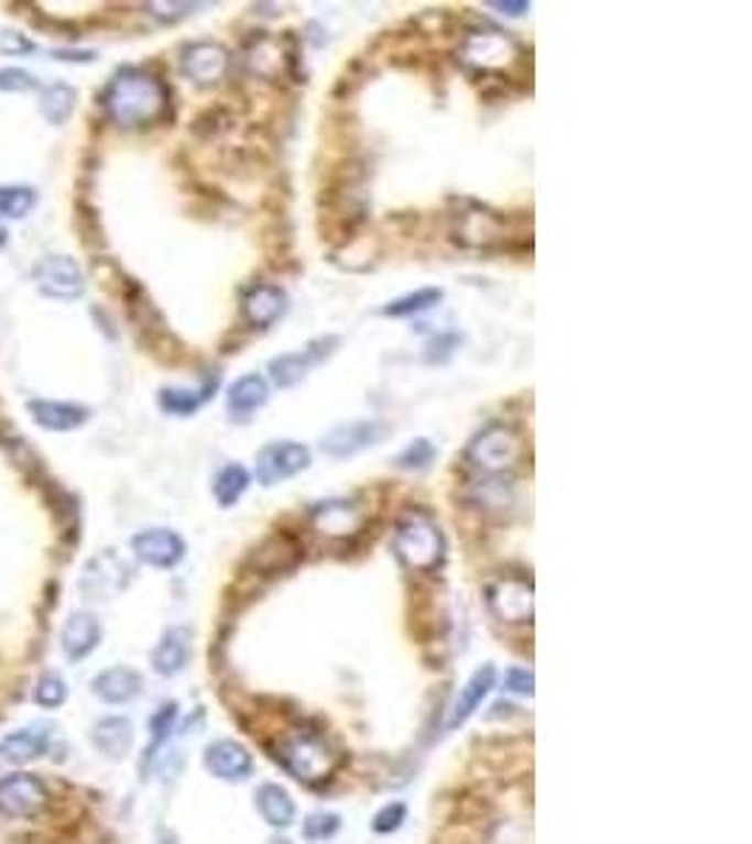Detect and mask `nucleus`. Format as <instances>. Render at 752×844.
<instances>
[{
    "mask_svg": "<svg viewBox=\"0 0 752 844\" xmlns=\"http://www.w3.org/2000/svg\"><path fill=\"white\" fill-rule=\"evenodd\" d=\"M287 310V296L276 285H254L242 296V316L257 330H265L280 321Z\"/></svg>",
    "mask_w": 752,
    "mask_h": 844,
    "instance_id": "nucleus-17",
    "label": "nucleus"
},
{
    "mask_svg": "<svg viewBox=\"0 0 752 844\" xmlns=\"http://www.w3.org/2000/svg\"><path fill=\"white\" fill-rule=\"evenodd\" d=\"M437 451H434V445L428 439H415V442L408 445L406 451L397 457V468L403 470H426L428 464L434 462Z\"/></svg>",
    "mask_w": 752,
    "mask_h": 844,
    "instance_id": "nucleus-33",
    "label": "nucleus"
},
{
    "mask_svg": "<svg viewBox=\"0 0 752 844\" xmlns=\"http://www.w3.org/2000/svg\"><path fill=\"white\" fill-rule=\"evenodd\" d=\"M34 423L45 431H74L90 417L88 408L74 406V403H54V401H34L29 403Z\"/></svg>",
    "mask_w": 752,
    "mask_h": 844,
    "instance_id": "nucleus-23",
    "label": "nucleus"
},
{
    "mask_svg": "<svg viewBox=\"0 0 752 844\" xmlns=\"http://www.w3.org/2000/svg\"><path fill=\"white\" fill-rule=\"evenodd\" d=\"M74 102H77L74 88H68V85H52V88L43 94L45 119L52 121V124H63L70 116V110H74Z\"/></svg>",
    "mask_w": 752,
    "mask_h": 844,
    "instance_id": "nucleus-31",
    "label": "nucleus"
},
{
    "mask_svg": "<svg viewBox=\"0 0 752 844\" xmlns=\"http://www.w3.org/2000/svg\"><path fill=\"white\" fill-rule=\"evenodd\" d=\"M173 721H175V704L161 706L159 715L153 717V749H155V743H161L166 735H170V726H173Z\"/></svg>",
    "mask_w": 752,
    "mask_h": 844,
    "instance_id": "nucleus-40",
    "label": "nucleus"
},
{
    "mask_svg": "<svg viewBox=\"0 0 752 844\" xmlns=\"http://www.w3.org/2000/svg\"><path fill=\"white\" fill-rule=\"evenodd\" d=\"M48 749V732L43 726H26L0 741V763L3 766H26Z\"/></svg>",
    "mask_w": 752,
    "mask_h": 844,
    "instance_id": "nucleus-21",
    "label": "nucleus"
},
{
    "mask_svg": "<svg viewBox=\"0 0 752 844\" xmlns=\"http://www.w3.org/2000/svg\"><path fill=\"white\" fill-rule=\"evenodd\" d=\"M34 79L32 74H26V70H18V68H7V70H0V90H32L34 88Z\"/></svg>",
    "mask_w": 752,
    "mask_h": 844,
    "instance_id": "nucleus-38",
    "label": "nucleus"
},
{
    "mask_svg": "<svg viewBox=\"0 0 752 844\" xmlns=\"http://www.w3.org/2000/svg\"><path fill=\"white\" fill-rule=\"evenodd\" d=\"M251 476L242 464H226L215 479V498L220 507H235L240 502V495L249 490Z\"/></svg>",
    "mask_w": 752,
    "mask_h": 844,
    "instance_id": "nucleus-27",
    "label": "nucleus"
},
{
    "mask_svg": "<svg viewBox=\"0 0 752 844\" xmlns=\"http://www.w3.org/2000/svg\"><path fill=\"white\" fill-rule=\"evenodd\" d=\"M34 285L43 296L57 302L79 299L85 291V279L79 265L70 256H45L34 265Z\"/></svg>",
    "mask_w": 752,
    "mask_h": 844,
    "instance_id": "nucleus-7",
    "label": "nucleus"
},
{
    "mask_svg": "<svg viewBox=\"0 0 752 844\" xmlns=\"http://www.w3.org/2000/svg\"><path fill=\"white\" fill-rule=\"evenodd\" d=\"M148 9L159 20H178L189 14L192 9H200V3H148Z\"/></svg>",
    "mask_w": 752,
    "mask_h": 844,
    "instance_id": "nucleus-39",
    "label": "nucleus"
},
{
    "mask_svg": "<svg viewBox=\"0 0 752 844\" xmlns=\"http://www.w3.org/2000/svg\"><path fill=\"white\" fill-rule=\"evenodd\" d=\"M90 687H94V692L105 704H128V701H133L141 692L144 679H141V673H135L133 667L119 665L102 670Z\"/></svg>",
    "mask_w": 752,
    "mask_h": 844,
    "instance_id": "nucleus-20",
    "label": "nucleus"
},
{
    "mask_svg": "<svg viewBox=\"0 0 752 844\" xmlns=\"http://www.w3.org/2000/svg\"><path fill=\"white\" fill-rule=\"evenodd\" d=\"M257 808H260L262 819L269 822L271 827H291L296 819V805L291 800V793L285 791L282 786H262L257 791Z\"/></svg>",
    "mask_w": 752,
    "mask_h": 844,
    "instance_id": "nucleus-26",
    "label": "nucleus"
},
{
    "mask_svg": "<svg viewBox=\"0 0 752 844\" xmlns=\"http://www.w3.org/2000/svg\"><path fill=\"white\" fill-rule=\"evenodd\" d=\"M440 299H443L440 287H423V291L408 293V296H401V299L390 302V305L383 307V316H392V318L415 316V313L432 310L434 305H440Z\"/></svg>",
    "mask_w": 752,
    "mask_h": 844,
    "instance_id": "nucleus-29",
    "label": "nucleus"
},
{
    "mask_svg": "<svg viewBox=\"0 0 752 844\" xmlns=\"http://www.w3.org/2000/svg\"><path fill=\"white\" fill-rule=\"evenodd\" d=\"M99 639H102V625H99V620H96L94 614H88V611L70 614L68 623L63 625V634H59L63 654L68 656L70 661H79L94 654Z\"/></svg>",
    "mask_w": 752,
    "mask_h": 844,
    "instance_id": "nucleus-18",
    "label": "nucleus"
},
{
    "mask_svg": "<svg viewBox=\"0 0 752 844\" xmlns=\"http://www.w3.org/2000/svg\"><path fill=\"white\" fill-rule=\"evenodd\" d=\"M45 786L32 775H12L0 780V813L12 819L34 816L45 805Z\"/></svg>",
    "mask_w": 752,
    "mask_h": 844,
    "instance_id": "nucleus-11",
    "label": "nucleus"
},
{
    "mask_svg": "<svg viewBox=\"0 0 752 844\" xmlns=\"http://www.w3.org/2000/svg\"><path fill=\"white\" fill-rule=\"evenodd\" d=\"M386 426L378 423V419H361V423H347V426H338L321 439V451L333 459H347L361 453L363 448L381 442Z\"/></svg>",
    "mask_w": 752,
    "mask_h": 844,
    "instance_id": "nucleus-12",
    "label": "nucleus"
},
{
    "mask_svg": "<svg viewBox=\"0 0 752 844\" xmlns=\"http://www.w3.org/2000/svg\"><path fill=\"white\" fill-rule=\"evenodd\" d=\"M338 822H341V819H338L336 813H313V816L305 822V836L307 838L333 836V833L338 831Z\"/></svg>",
    "mask_w": 752,
    "mask_h": 844,
    "instance_id": "nucleus-35",
    "label": "nucleus"
},
{
    "mask_svg": "<svg viewBox=\"0 0 752 844\" xmlns=\"http://www.w3.org/2000/svg\"><path fill=\"white\" fill-rule=\"evenodd\" d=\"M269 403V383L262 375H242L235 386L229 388V408L231 419H249L257 408H262Z\"/></svg>",
    "mask_w": 752,
    "mask_h": 844,
    "instance_id": "nucleus-25",
    "label": "nucleus"
},
{
    "mask_svg": "<svg viewBox=\"0 0 752 844\" xmlns=\"http://www.w3.org/2000/svg\"><path fill=\"white\" fill-rule=\"evenodd\" d=\"M130 583V566L119 558L116 552L96 555L88 566H85L79 589L94 600H110L113 594L128 589Z\"/></svg>",
    "mask_w": 752,
    "mask_h": 844,
    "instance_id": "nucleus-8",
    "label": "nucleus"
},
{
    "mask_svg": "<svg viewBox=\"0 0 752 844\" xmlns=\"http://www.w3.org/2000/svg\"><path fill=\"white\" fill-rule=\"evenodd\" d=\"M181 70L195 85H215L229 70V52L217 43H192L184 48Z\"/></svg>",
    "mask_w": 752,
    "mask_h": 844,
    "instance_id": "nucleus-14",
    "label": "nucleus"
},
{
    "mask_svg": "<svg viewBox=\"0 0 752 844\" xmlns=\"http://www.w3.org/2000/svg\"><path fill=\"white\" fill-rule=\"evenodd\" d=\"M32 48V40H26L20 32H12V29H3V32H0V52L7 54V57H23V54H29Z\"/></svg>",
    "mask_w": 752,
    "mask_h": 844,
    "instance_id": "nucleus-36",
    "label": "nucleus"
},
{
    "mask_svg": "<svg viewBox=\"0 0 752 844\" xmlns=\"http://www.w3.org/2000/svg\"><path fill=\"white\" fill-rule=\"evenodd\" d=\"M488 7L497 9L499 14H508V18H519V14L530 12L527 0H516V3H513V0H491Z\"/></svg>",
    "mask_w": 752,
    "mask_h": 844,
    "instance_id": "nucleus-41",
    "label": "nucleus"
},
{
    "mask_svg": "<svg viewBox=\"0 0 752 844\" xmlns=\"http://www.w3.org/2000/svg\"><path fill=\"white\" fill-rule=\"evenodd\" d=\"M488 605L502 623L533 620V585L524 580H499L488 589Z\"/></svg>",
    "mask_w": 752,
    "mask_h": 844,
    "instance_id": "nucleus-13",
    "label": "nucleus"
},
{
    "mask_svg": "<svg viewBox=\"0 0 752 844\" xmlns=\"http://www.w3.org/2000/svg\"><path fill=\"white\" fill-rule=\"evenodd\" d=\"M133 552L141 563L153 566V569H173L175 563L184 560L186 544L173 529H144L133 538Z\"/></svg>",
    "mask_w": 752,
    "mask_h": 844,
    "instance_id": "nucleus-16",
    "label": "nucleus"
},
{
    "mask_svg": "<svg viewBox=\"0 0 752 844\" xmlns=\"http://www.w3.org/2000/svg\"><path fill=\"white\" fill-rule=\"evenodd\" d=\"M105 110L119 128H148L166 110V88L148 70H119L105 90Z\"/></svg>",
    "mask_w": 752,
    "mask_h": 844,
    "instance_id": "nucleus-1",
    "label": "nucleus"
},
{
    "mask_svg": "<svg viewBox=\"0 0 752 844\" xmlns=\"http://www.w3.org/2000/svg\"><path fill=\"white\" fill-rule=\"evenodd\" d=\"M459 57L477 70H504L516 63L519 48L508 34L484 29V32H471L462 40Z\"/></svg>",
    "mask_w": 752,
    "mask_h": 844,
    "instance_id": "nucleus-5",
    "label": "nucleus"
},
{
    "mask_svg": "<svg viewBox=\"0 0 752 844\" xmlns=\"http://www.w3.org/2000/svg\"><path fill=\"white\" fill-rule=\"evenodd\" d=\"M493 684H497V667L493 665H482L479 670H473V676L468 679V684L459 690L457 701H454V710L451 715H448V730H457V726H462L468 721V717L473 715V712L479 710V704L484 701V695L493 690Z\"/></svg>",
    "mask_w": 752,
    "mask_h": 844,
    "instance_id": "nucleus-19",
    "label": "nucleus"
},
{
    "mask_svg": "<svg viewBox=\"0 0 752 844\" xmlns=\"http://www.w3.org/2000/svg\"><path fill=\"white\" fill-rule=\"evenodd\" d=\"M133 724H130L128 717L113 715V717H102L99 724L90 730V741L105 757L110 760H121V757H128L130 749H133Z\"/></svg>",
    "mask_w": 752,
    "mask_h": 844,
    "instance_id": "nucleus-22",
    "label": "nucleus"
},
{
    "mask_svg": "<svg viewBox=\"0 0 752 844\" xmlns=\"http://www.w3.org/2000/svg\"><path fill=\"white\" fill-rule=\"evenodd\" d=\"M68 699V687L65 681L59 679L57 673H45L43 679L37 681V690H34V701L45 710H57V706L65 704Z\"/></svg>",
    "mask_w": 752,
    "mask_h": 844,
    "instance_id": "nucleus-32",
    "label": "nucleus"
},
{
    "mask_svg": "<svg viewBox=\"0 0 752 844\" xmlns=\"http://www.w3.org/2000/svg\"><path fill=\"white\" fill-rule=\"evenodd\" d=\"M215 383L217 381H209L204 388H198V392H189V388H164V392H161V408L170 414H178V417L195 414L209 401V394L215 392Z\"/></svg>",
    "mask_w": 752,
    "mask_h": 844,
    "instance_id": "nucleus-28",
    "label": "nucleus"
},
{
    "mask_svg": "<svg viewBox=\"0 0 752 844\" xmlns=\"http://www.w3.org/2000/svg\"><path fill=\"white\" fill-rule=\"evenodd\" d=\"M269 844H294V842H291V838H271Z\"/></svg>",
    "mask_w": 752,
    "mask_h": 844,
    "instance_id": "nucleus-42",
    "label": "nucleus"
},
{
    "mask_svg": "<svg viewBox=\"0 0 752 844\" xmlns=\"http://www.w3.org/2000/svg\"><path fill=\"white\" fill-rule=\"evenodd\" d=\"M403 822H406V805H403V802H392V805H386L383 811L375 813L372 827H375V833H392L397 831Z\"/></svg>",
    "mask_w": 752,
    "mask_h": 844,
    "instance_id": "nucleus-34",
    "label": "nucleus"
},
{
    "mask_svg": "<svg viewBox=\"0 0 752 844\" xmlns=\"http://www.w3.org/2000/svg\"><path fill=\"white\" fill-rule=\"evenodd\" d=\"M276 760L282 763L287 775L313 786V782L330 780L338 771V766L345 763V755L319 732L296 730L282 737L280 749H276Z\"/></svg>",
    "mask_w": 752,
    "mask_h": 844,
    "instance_id": "nucleus-2",
    "label": "nucleus"
},
{
    "mask_svg": "<svg viewBox=\"0 0 752 844\" xmlns=\"http://www.w3.org/2000/svg\"><path fill=\"white\" fill-rule=\"evenodd\" d=\"M34 191L26 186H0V220H20L34 209Z\"/></svg>",
    "mask_w": 752,
    "mask_h": 844,
    "instance_id": "nucleus-30",
    "label": "nucleus"
},
{
    "mask_svg": "<svg viewBox=\"0 0 752 844\" xmlns=\"http://www.w3.org/2000/svg\"><path fill=\"white\" fill-rule=\"evenodd\" d=\"M338 347L336 336L319 338V341L307 343L302 352H291V355H282L276 361H271V381L280 388H291L302 381V377L310 372L313 366H319L325 358H330Z\"/></svg>",
    "mask_w": 752,
    "mask_h": 844,
    "instance_id": "nucleus-9",
    "label": "nucleus"
},
{
    "mask_svg": "<svg viewBox=\"0 0 752 844\" xmlns=\"http://www.w3.org/2000/svg\"><path fill=\"white\" fill-rule=\"evenodd\" d=\"M189 631L170 628L153 650V670L159 676H178L189 661Z\"/></svg>",
    "mask_w": 752,
    "mask_h": 844,
    "instance_id": "nucleus-24",
    "label": "nucleus"
},
{
    "mask_svg": "<svg viewBox=\"0 0 752 844\" xmlns=\"http://www.w3.org/2000/svg\"><path fill=\"white\" fill-rule=\"evenodd\" d=\"M466 457L473 468H479L488 476H502L522 462L524 442L511 426L493 423L471 439Z\"/></svg>",
    "mask_w": 752,
    "mask_h": 844,
    "instance_id": "nucleus-4",
    "label": "nucleus"
},
{
    "mask_svg": "<svg viewBox=\"0 0 752 844\" xmlns=\"http://www.w3.org/2000/svg\"><path fill=\"white\" fill-rule=\"evenodd\" d=\"M307 464H310V451L302 442H294V439L271 442L257 457V482L271 487L285 479H294Z\"/></svg>",
    "mask_w": 752,
    "mask_h": 844,
    "instance_id": "nucleus-6",
    "label": "nucleus"
},
{
    "mask_svg": "<svg viewBox=\"0 0 752 844\" xmlns=\"http://www.w3.org/2000/svg\"><path fill=\"white\" fill-rule=\"evenodd\" d=\"M395 555L412 572H434L443 563L446 540L440 527L428 515L412 513L397 524Z\"/></svg>",
    "mask_w": 752,
    "mask_h": 844,
    "instance_id": "nucleus-3",
    "label": "nucleus"
},
{
    "mask_svg": "<svg viewBox=\"0 0 752 844\" xmlns=\"http://www.w3.org/2000/svg\"><path fill=\"white\" fill-rule=\"evenodd\" d=\"M533 673L524 670V667H511L508 673H504V690L516 692V695H533Z\"/></svg>",
    "mask_w": 752,
    "mask_h": 844,
    "instance_id": "nucleus-37",
    "label": "nucleus"
},
{
    "mask_svg": "<svg viewBox=\"0 0 752 844\" xmlns=\"http://www.w3.org/2000/svg\"><path fill=\"white\" fill-rule=\"evenodd\" d=\"M3 245H7V231L0 229V248H3Z\"/></svg>",
    "mask_w": 752,
    "mask_h": 844,
    "instance_id": "nucleus-43",
    "label": "nucleus"
},
{
    "mask_svg": "<svg viewBox=\"0 0 752 844\" xmlns=\"http://www.w3.org/2000/svg\"><path fill=\"white\" fill-rule=\"evenodd\" d=\"M310 524L325 538L345 540L363 529V509L347 498H333V502L316 504L310 509Z\"/></svg>",
    "mask_w": 752,
    "mask_h": 844,
    "instance_id": "nucleus-10",
    "label": "nucleus"
},
{
    "mask_svg": "<svg viewBox=\"0 0 752 844\" xmlns=\"http://www.w3.org/2000/svg\"><path fill=\"white\" fill-rule=\"evenodd\" d=\"M204 766L211 777L224 782H242L254 771L251 752L237 741H215L206 746Z\"/></svg>",
    "mask_w": 752,
    "mask_h": 844,
    "instance_id": "nucleus-15",
    "label": "nucleus"
}]
</instances>
